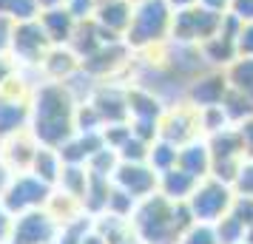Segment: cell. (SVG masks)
<instances>
[{
  "instance_id": "6da1fadb",
  "label": "cell",
  "mask_w": 253,
  "mask_h": 244,
  "mask_svg": "<svg viewBox=\"0 0 253 244\" xmlns=\"http://www.w3.org/2000/svg\"><path fill=\"white\" fill-rule=\"evenodd\" d=\"M77 100L69 82H46L40 85L29 103V131L40 145L60 148L77 134Z\"/></svg>"
},
{
  "instance_id": "83f0119b",
  "label": "cell",
  "mask_w": 253,
  "mask_h": 244,
  "mask_svg": "<svg viewBox=\"0 0 253 244\" xmlns=\"http://www.w3.org/2000/svg\"><path fill=\"white\" fill-rule=\"evenodd\" d=\"M171 3H176V6H194L196 0H171Z\"/></svg>"
},
{
  "instance_id": "d6986e66",
  "label": "cell",
  "mask_w": 253,
  "mask_h": 244,
  "mask_svg": "<svg viewBox=\"0 0 253 244\" xmlns=\"http://www.w3.org/2000/svg\"><path fill=\"white\" fill-rule=\"evenodd\" d=\"M216 227V236H219V244H242L245 242V236H248V230H245V224H242L233 213H228V216H222V219L213 224Z\"/></svg>"
},
{
  "instance_id": "30bf717a",
  "label": "cell",
  "mask_w": 253,
  "mask_h": 244,
  "mask_svg": "<svg viewBox=\"0 0 253 244\" xmlns=\"http://www.w3.org/2000/svg\"><path fill=\"white\" fill-rule=\"evenodd\" d=\"M176 168H182L185 174H191L194 179H205V176H211V148H208L205 137H196V139L179 145Z\"/></svg>"
},
{
  "instance_id": "5b68a950",
  "label": "cell",
  "mask_w": 253,
  "mask_h": 244,
  "mask_svg": "<svg viewBox=\"0 0 253 244\" xmlns=\"http://www.w3.org/2000/svg\"><path fill=\"white\" fill-rule=\"evenodd\" d=\"M51 193H54L51 185H46L32 171H23V174H12V179H9V185L3 190L0 202L6 205V210L12 216H20V213H29V210L46 208Z\"/></svg>"
},
{
  "instance_id": "ba28073f",
  "label": "cell",
  "mask_w": 253,
  "mask_h": 244,
  "mask_svg": "<svg viewBox=\"0 0 253 244\" xmlns=\"http://www.w3.org/2000/svg\"><path fill=\"white\" fill-rule=\"evenodd\" d=\"M14 54L23 60V63H43L48 54V37L43 32L40 23H32V20H23L12 32V43Z\"/></svg>"
},
{
  "instance_id": "f1b7e54d",
  "label": "cell",
  "mask_w": 253,
  "mask_h": 244,
  "mask_svg": "<svg viewBox=\"0 0 253 244\" xmlns=\"http://www.w3.org/2000/svg\"><path fill=\"white\" fill-rule=\"evenodd\" d=\"M242 244H251V242H242Z\"/></svg>"
},
{
  "instance_id": "603a6c76",
  "label": "cell",
  "mask_w": 253,
  "mask_h": 244,
  "mask_svg": "<svg viewBox=\"0 0 253 244\" xmlns=\"http://www.w3.org/2000/svg\"><path fill=\"white\" fill-rule=\"evenodd\" d=\"M236 54H239V57H253V23L239 26V35H236Z\"/></svg>"
},
{
  "instance_id": "7402d4cb",
  "label": "cell",
  "mask_w": 253,
  "mask_h": 244,
  "mask_svg": "<svg viewBox=\"0 0 253 244\" xmlns=\"http://www.w3.org/2000/svg\"><path fill=\"white\" fill-rule=\"evenodd\" d=\"M233 190H236V196H253V159L242 165L239 176L233 179Z\"/></svg>"
},
{
  "instance_id": "4fadbf2b",
  "label": "cell",
  "mask_w": 253,
  "mask_h": 244,
  "mask_svg": "<svg viewBox=\"0 0 253 244\" xmlns=\"http://www.w3.org/2000/svg\"><path fill=\"white\" fill-rule=\"evenodd\" d=\"M94 12H97V23L108 35H117V32H128L134 9L128 6V0H100Z\"/></svg>"
},
{
  "instance_id": "f546056e",
  "label": "cell",
  "mask_w": 253,
  "mask_h": 244,
  "mask_svg": "<svg viewBox=\"0 0 253 244\" xmlns=\"http://www.w3.org/2000/svg\"><path fill=\"white\" fill-rule=\"evenodd\" d=\"M9 244H12V242H9Z\"/></svg>"
},
{
  "instance_id": "7c38bea8",
  "label": "cell",
  "mask_w": 253,
  "mask_h": 244,
  "mask_svg": "<svg viewBox=\"0 0 253 244\" xmlns=\"http://www.w3.org/2000/svg\"><path fill=\"white\" fill-rule=\"evenodd\" d=\"M20 131H29V103L0 94V142Z\"/></svg>"
},
{
  "instance_id": "e0dca14e",
  "label": "cell",
  "mask_w": 253,
  "mask_h": 244,
  "mask_svg": "<svg viewBox=\"0 0 253 244\" xmlns=\"http://www.w3.org/2000/svg\"><path fill=\"white\" fill-rule=\"evenodd\" d=\"M225 77H228L230 88H236L253 103V57H236L228 66Z\"/></svg>"
},
{
  "instance_id": "5bb4252c",
  "label": "cell",
  "mask_w": 253,
  "mask_h": 244,
  "mask_svg": "<svg viewBox=\"0 0 253 244\" xmlns=\"http://www.w3.org/2000/svg\"><path fill=\"white\" fill-rule=\"evenodd\" d=\"M199 179H194L191 174H185L182 168H171L160 174V182H157V190H160L165 199L171 202H188V196L194 193V187Z\"/></svg>"
},
{
  "instance_id": "8fae6325",
  "label": "cell",
  "mask_w": 253,
  "mask_h": 244,
  "mask_svg": "<svg viewBox=\"0 0 253 244\" xmlns=\"http://www.w3.org/2000/svg\"><path fill=\"white\" fill-rule=\"evenodd\" d=\"M228 88L230 85H228V77H225V74L199 77V80L188 88V103L194 105L196 111H199V108H211V105H222Z\"/></svg>"
},
{
  "instance_id": "44dd1931",
  "label": "cell",
  "mask_w": 253,
  "mask_h": 244,
  "mask_svg": "<svg viewBox=\"0 0 253 244\" xmlns=\"http://www.w3.org/2000/svg\"><path fill=\"white\" fill-rule=\"evenodd\" d=\"M137 208V199L128 196L126 190H120V187H111V193H108V208L105 213H111V216H120V219H131V213Z\"/></svg>"
},
{
  "instance_id": "277c9868",
  "label": "cell",
  "mask_w": 253,
  "mask_h": 244,
  "mask_svg": "<svg viewBox=\"0 0 253 244\" xmlns=\"http://www.w3.org/2000/svg\"><path fill=\"white\" fill-rule=\"evenodd\" d=\"M171 9H168V0H139V6L131 14V26L126 32V40L131 46H151L162 40V35L171 29Z\"/></svg>"
},
{
  "instance_id": "484cf974",
  "label": "cell",
  "mask_w": 253,
  "mask_h": 244,
  "mask_svg": "<svg viewBox=\"0 0 253 244\" xmlns=\"http://www.w3.org/2000/svg\"><path fill=\"white\" fill-rule=\"evenodd\" d=\"M12 224H14V216L0 202V244H9V239H12Z\"/></svg>"
},
{
  "instance_id": "7a4b0ae2",
  "label": "cell",
  "mask_w": 253,
  "mask_h": 244,
  "mask_svg": "<svg viewBox=\"0 0 253 244\" xmlns=\"http://www.w3.org/2000/svg\"><path fill=\"white\" fill-rule=\"evenodd\" d=\"M191 224H194V216L188 205L165 199L160 190L139 199L131 213V227L142 244H176Z\"/></svg>"
},
{
  "instance_id": "cb8c5ba5",
  "label": "cell",
  "mask_w": 253,
  "mask_h": 244,
  "mask_svg": "<svg viewBox=\"0 0 253 244\" xmlns=\"http://www.w3.org/2000/svg\"><path fill=\"white\" fill-rule=\"evenodd\" d=\"M233 128H236V134H239V139H242L245 156H248V159H253V116H248L245 122L233 125Z\"/></svg>"
},
{
  "instance_id": "9a60e30c",
  "label": "cell",
  "mask_w": 253,
  "mask_h": 244,
  "mask_svg": "<svg viewBox=\"0 0 253 244\" xmlns=\"http://www.w3.org/2000/svg\"><path fill=\"white\" fill-rule=\"evenodd\" d=\"M40 26H43V32H46L48 43H54V46L69 43L71 35H74V17H71L69 9H60V6L46 9L43 17H40Z\"/></svg>"
},
{
  "instance_id": "3957f363",
  "label": "cell",
  "mask_w": 253,
  "mask_h": 244,
  "mask_svg": "<svg viewBox=\"0 0 253 244\" xmlns=\"http://www.w3.org/2000/svg\"><path fill=\"white\" fill-rule=\"evenodd\" d=\"M233 199H236V190L233 185L222 182L216 176H205L199 179L194 187V193L188 196V210L194 221H208V224H216L222 216H228L230 208H233Z\"/></svg>"
},
{
  "instance_id": "4316f807",
  "label": "cell",
  "mask_w": 253,
  "mask_h": 244,
  "mask_svg": "<svg viewBox=\"0 0 253 244\" xmlns=\"http://www.w3.org/2000/svg\"><path fill=\"white\" fill-rule=\"evenodd\" d=\"M9 179H12V171H9L6 162L0 159V196H3V190H6V185H9Z\"/></svg>"
},
{
  "instance_id": "8992f818",
  "label": "cell",
  "mask_w": 253,
  "mask_h": 244,
  "mask_svg": "<svg viewBox=\"0 0 253 244\" xmlns=\"http://www.w3.org/2000/svg\"><path fill=\"white\" fill-rule=\"evenodd\" d=\"M60 236V221L48 213V208H37L14 216L12 244H54Z\"/></svg>"
},
{
  "instance_id": "d4e9b609",
  "label": "cell",
  "mask_w": 253,
  "mask_h": 244,
  "mask_svg": "<svg viewBox=\"0 0 253 244\" xmlns=\"http://www.w3.org/2000/svg\"><path fill=\"white\" fill-rule=\"evenodd\" d=\"M230 12L242 23H253V0H230Z\"/></svg>"
},
{
  "instance_id": "ffe728a7",
  "label": "cell",
  "mask_w": 253,
  "mask_h": 244,
  "mask_svg": "<svg viewBox=\"0 0 253 244\" xmlns=\"http://www.w3.org/2000/svg\"><path fill=\"white\" fill-rule=\"evenodd\" d=\"M176 244H219L216 227L208 224V221H194V224L179 236V242Z\"/></svg>"
},
{
  "instance_id": "2e32d148",
  "label": "cell",
  "mask_w": 253,
  "mask_h": 244,
  "mask_svg": "<svg viewBox=\"0 0 253 244\" xmlns=\"http://www.w3.org/2000/svg\"><path fill=\"white\" fill-rule=\"evenodd\" d=\"M35 176H40L46 185L57 187L60 182V174H63V159H60V151L57 148H48V145H40L32 159V168H29Z\"/></svg>"
},
{
  "instance_id": "ac0fdd59",
  "label": "cell",
  "mask_w": 253,
  "mask_h": 244,
  "mask_svg": "<svg viewBox=\"0 0 253 244\" xmlns=\"http://www.w3.org/2000/svg\"><path fill=\"white\" fill-rule=\"evenodd\" d=\"M176 153H179V148H176L173 142L154 139L151 142V151H148V165L157 174H165V171L176 168Z\"/></svg>"
},
{
  "instance_id": "52a82bcc",
  "label": "cell",
  "mask_w": 253,
  "mask_h": 244,
  "mask_svg": "<svg viewBox=\"0 0 253 244\" xmlns=\"http://www.w3.org/2000/svg\"><path fill=\"white\" fill-rule=\"evenodd\" d=\"M111 182H114L120 190H126L128 196L139 199L157 193V182H160V174L151 168L148 162H120L111 174Z\"/></svg>"
},
{
  "instance_id": "9c48e42d",
  "label": "cell",
  "mask_w": 253,
  "mask_h": 244,
  "mask_svg": "<svg viewBox=\"0 0 253 244\" xmlns=\"http://www.w3.org/2000/svg\"><path fill=\"white\" fill-rule=\"evenodd\" d=\"M0 145H3L0 159L6 162V168H9L12 174H23V171H29L37 148H40V142L32 137V131H20V134H14V137H9V139H3Z\"/></svg>"
}]
</instances>
